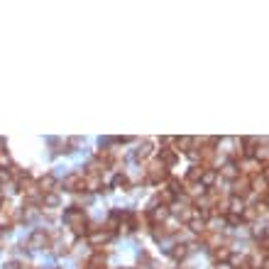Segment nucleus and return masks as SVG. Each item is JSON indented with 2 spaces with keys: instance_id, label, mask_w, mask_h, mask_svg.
<instances>
[{
  "instance_id": "obj_1",
  "label": "nucleus",
  "mask_w": 269,
  "mask_h": 269,
  "mask_svg": "<svg viewBox=\"0 0 269 269\" xmlns=\"http://www.w3.org/2000/svg\"><path fill=\"white\" fill-rule=\"evenodd\" d=\"M64 223L71 228V232H74L76 237H88V232L96 228V225H91V223H88L86 210H83V208H79V206H71V208H66V210H64Z\"/></svg>"
},
{
  "instance_id": "obj_2",
  "label": "nucleus",
  "mask_w": 269,
  "mask_h": 269,
  "mask_svg": "<svg viewBox=\"0 0 269 269\" xmlns=\"http://www.w3.org/2000/svg\"><path fill=\"white\" fill-rule=\"evenodd\" d=\"M54 245V232H49V230H44V228H37L25 242H22V247H27V249H49Z\"/></svg>"
},
{
  "instance_id": "obj_3",
  "label": "nucleus",
  "mask_w": 269,
  "mask_h": 269,
  "mask_svg": "<svg viewBox=\"0 0 269 269\" xmlns=\"http://www.w3.org/2000/svg\"><path fill=\"white\" fill-rule=\"evenodd\" d=\"M171 174H169V169L166 166H162L159 162H154V164H149L147 169H145V184H162V181H166Z\"/></svg>"
},
{
  "instance_id": "obj_4",
  "label": "nucleus",
  "mask_w": 269,
  "mask_h": 269,
  "mask_svg": "<svg viewBox=\"0 0 269 269\" xmlns=\"http://www.w3.org/2000/svg\"><path fill=\"white\" fill-rule=\"evenodd\" d=\"M230 188H232V193L230 196H235V198H247L249 193H252V188H249V176H245V174H240L235 181H230Z\"/></svg>"
},
{
  "instance_id": "obj_5",
  "label": "nucleus",
  "mask_w": 269,
  "mask_h": 269,
  "mask_svg": "<svg viewBox=\"0 0 269 269\" xmlns=\"http://www.w3.org/2000/svg\"><path fill=\"white\" fill-rule=\"evenodd\" d=\"M62 186H64V191H69V193H81V191H86V188H83V174H81V171L69 174V176L62 181Z\"/></svg>"
},
{
  "instance_id": "obj_6",
  "label": "nucleus",
  "mask_w": 269,
  "mask_h": 269,
  "mask_svg": "<svg viewBox=\"0 0 269 269\" xmlns=\"http://www.w3.org/2000/svg\"><path fill=\"white\" fill-rule=\"evenodd\" d=\"M113 240V235L108 232V230H103V228H93L91 232H88V242L93 245V247H103L105 242H110Z\"/></svg>"
},
{
  "instance_id": "obj_7",
  "label": "nucleus",
  "mask_w": 269,
  "mask_h": 269,
  "mask_svg": "<svg viewBox=\"0 0 269 269\" xmlns=\"http://www.w3.org/2000/svg\"><path fill=\"white\" fill-rule=\"evenodd\" d=\"M83 188H86V191H91V193L105 191L103 176H96V174H83Z\"/></svg>"
},
{
  "instance_id": "obj_8",
  "label": "nucleus",
  "mask_w": 269,
  "mask_h": 269,
  "mask_svg": "<svg viewBox=\"0 0 269 269\" xmlns=\"http://www.w3.org/2000/svg\"><path fill=\"white\" fill-rule=\"evenodd\" d=\"M210 257H213L215 264H225V262H230V257H232L230 242H228V245H218V247H213V249H210Z\"/></svg>"
},
{
  "instance_id": "obj_9",
  "label": "nucleus",
  "mask_w": 269,
  "mask_h": 269,
  "mask_svg": "<svg viewBox=\"0 0 269 269\" xmlns=\"http://www.w3.org/2000/svg\"><path fill=\"white\" fill-rule=\"evenodd\" d=\"M152 154H154V142H152V140H145V142L135 149V162H140V164H142V162H149Z\"/></svg>"
},
{
  "instance_id": "obj_10",
  "label": "nucleus",
  "mask_w": 269,
  "mask_h": 269,
  "mask_svg": "<svg viewBox=\"0 0 269 269\" xmlns=\"http://www.w3.org/2000/svg\"><path fill=\"white\" fill-rule=\"evenodd\" d=\"M188 252H191V245H188V242H174L171 249H169V257H171L174 262H184V259L188 257Z\"/></svg>"
},
{
  "instance_id": "obj_11",
  "label": "nucleus",
  "mask_w": 269,
  "mask_h": 269,
  "mask_svg": "<svg viewBox=\"0 0 269 269\" xmlns=\"http://www.w3.org/2000/svg\"><path fill=\"white\" fill-rule=\"evenodd\" d=\"M240 176V166L232 164V162H225L220 169H218V179H225V181H235Z\"/></svg>"
},
{
  "instance_id": "obj_12",
  "label": "nucleus",
  "mask_w": 269,
  "mask_h": 269,
  "mask_svg": "<svg viewBox=\"0 0 269 269\" xmlns=\"http://www.w3.org/2000/svg\"><path fill=\"white\" fill-rule=\"evenodd\" d=\"M57 186H59V181H57V176H54V174H44V176H40V179H37V188H40V193L57 191Z\"/></svg>"
},
{
  "instance_id": "obj_13",
  "label": "nucleus",
  "mask_w": 269,
  "mask_h": 269,
  "mask_svg": "<svg viewBox=\"0 0 269 269\" xmlns=\"http://www.w3.org/2000/svg\"><path fill=\"white\" fill-rule=\"evenodd\" d=\"M249 188H252L254 193H259V198L267 201V174H257V176H252V179H249Z\"/></svg>"
},
{
  "instance_id": "obj_14",
  "label": "nucleus",
  "mask_w": 269,
  "mask_h": 269,
  "mask_svg": "<svg viewBox=\"0 0 269 269\" xmlns=\"http://www.w3.org/2000/svg\"><path fill=\"white\" fill-rule=\"evenodd\" d=\"M149 230H152L154 240H164V237H169V235H176V232H179V228H169L166 223H157V225H152Z\"/></svg>"
},
{
  "instance_id": "obj_15",
  "label": "nucleus",
  "mask_w": 269,
  "mask_h": 269,
  "mask_svg": "<svg viewBox=\"0 0 269 269\" xmlns=\"http://www.w3.org/2000/svg\"><path fill=\"white\" fill-rule=\"evenodd\" d=\"M176 162H179V154H176L174 149H169V147H162V149H159V164H162V166L169 169V166H174Z\"/></svg>"
},
{
  "instance_id": "obj_16",
  "label": "nucleus",
  "mask_w": 269,
  "mask_h": 269,
  "mask_svg": "<svg viewBox=\"0 0 269 269\" xmlns=\"http://www.w3.org/2000/svg\"><path fill=\"white\" fill-rule=\"evenodd\" d=\"M174 152H184V154H191L193 152V137H174Z\"/></svg>"
},
{
  "instance_id": "obj_17",
  "label": "nucleus",
  "mask_w": 269,
  "mask_h": 269,
  "mask_svg": "<svg viewBox=\"0 0 269 269\" xmlns=\"http://www.w3.org/2000/svg\"><path fill=\"white\" fill-rule=\"evenodd\" d=\"M218 181V169L215 166H208V169H203V174H201V186L203 188H213V184Z\"/></svg>"
},
{
  "instance_id": "obj_18",
  "label": "nucleus",
  "mask_w": 269,
  "mask_h": 269,
  "mask_svg": "<svg viewBox=\"0 0 269 269\" xmlns=\"http://www.w3.org/2000/svg\"><path fill=\"white\" fill-rule=\"evenodd\" d=\"M59 203H62V196L57 191H49V193H42L40 208H59Z\"/></svg>"
},
{
  "instance_id": "obj_19",
  "label": "nucleus",
  "mask_w": 269,
  "mask_h": 269,
  "mask_svg": "<svg viewBox=\"0 0 269 269\" xmlns=\"http://www.w3.org/2000/svg\"><path fill=\"white\" fill-rule=\"evenodd\" d=\"M130 186H132V181H130V176H127V174L118 171V174L113 176V188H120V191H130Z\"/></svg>"
},
{
  "instance_id": "obj_20",
  "label": "nucleus",
  "mask_w": 269,
  "mask_h": 269,
  "mask_svg": "<svg viewBox=\"0 0 269 269\" xmlns=\"http://www.w3.org/2000/svg\"><path fill=\"white\" fill-rule=\"evenodd\" d=\"M206 225H208V223H206L203 218H198V215H193V218L186 223V228H188V230H193V232H198V235H201L203 230H208Z\"/></svg>"
},
{
  "instance_id": "obj_21",
  "label": "nucleus",
  "mask_w": 269,
  "mask_h": 269,
  "mask_svg": "<svg viewBox=\"0 0 269 269\" xmlns=\"http://www.w3.org/2000/svg\"><path fill=\"white\" fill-rule=\"evenodd\" d=\"M49 145H52V149H54V154H66V152H71L69 149V145H66V140H62V137H52L49 140Z\"/></svg>"
},
{
  "instance_id": "obj_22",
  "label": "nucleus",
  "mask_w": 269,
  "mask_h": 269,
  "mask_svg": "<svg viewBox=\"0 0 269 269\" xmlns=\"http://www.w3.org/2000/svg\"><path fill=\"white\" fill-rule=\"evenodd\" d=\"M166 188H169V191H171V193L179 198V196H181V179H176V176H169V179H166Z\"/></svg>"
},
{
  "instance_id": "obj_23",
  "label": "nucleus",
  "mask_w": 269,
  "mask_h": 269,
  "mask_svg": "<svg viewBox=\"0 0 269 269\" xmlns=\"http://www.w3.org/2000/svg\"><path fill=\"white\" fill-rule=\"evenodd\" d=\"M240 218H242V223H252V220H257L259 215H257V210H254L252 206H245V210L240 213Z\"/></svg>"
},
{
  "instance_id": "obj_24",
  "label": "nucleus",
  "mask_w": 269,
  "mask_h": 269,
  "mask_svg": "<svg viewBox=\"0 0 269 269\" xmlns=\"http://www.w3.org/2000/svg\"><path fill=\"white\" fill-rule=\"evenodd\" d=\"M52 247H54V254H57V257H64V254L71 252V247H69L66 242H57V245H52Z\"/></svg>"
},
{
  "instance_id": "obj_25",
  "label": "nucleus",
  "mask_w": 269,
  "mask_h": 269,
  "mask_svg": "<svg viewBox=\"0 0 269 269\" xmlns=\"http://www.w3.org/2000/svg\"><path fill=\"white\" fill-rule=\"evenodd\" d=\"M252 208L257 210V215H262V218H267V201H264V198H259V201H257V203H254Z\"/></svg>"
},
{
  "instance_id": "obj_26",
  "label": "nucleus",
  "mask_w": 269,
  "mask_h": 269,
  "mask_svg": "<svg viewBox=\"0 0 269 269\" xmlns=\"http://www.w3.org/2000/svg\"><path fill=\"white\" fill-rule=\"evenodd\" d=\"M225 223H228L230 228H237V225H242V218L235 215V213H228V215H225Z\"/></svg>"
},
{
  "instance_id": "obj_27",
  "label": "nucleus",
  "mask_w": 269,
  "mask_h": 269,
  "mask_svg": "<svg viewBox=\"0 0 269 269\" xmlns=\"http://www.w3.org/2000/svg\"><path fill=\"white\" fill-rule=\"evenodd\" d=\"M154 262H152V257H149V252H142L140 254V269H149Z\"/></svg>"
},
{
  "instance_id": "obj_28",
  "label": "nucleus",
  "mask_w": 269,
  "mask_h": 269,
  "mask_svg": "<svg viewBox=\"0 0 269 269\" xmlns=\"http://www.w3.org/2000/svg\"><path fill=\"white\" fill-rule=\"evenodd\" d=\"M3 269H22V262H18V259H10V262H5V264H3Z\"/></svg>"
},
{
  "instance_id": "obj_29",
  "label": "nucleus",
  "mask_w": 269,
  "mask_h": 269,
  "mask_svg": "<svg viewBox=\"0 0 269 269\" xmlns=\"http://www.w3.org/2000/svg\"><path fill=\"white\" fill-rule=\"evenodd\" d=\"M66 145H69V149H71V147H79V145H81V137H69Z\"/></svg>"
},
{
  "instance_id": "obj_30",
  "label": "nucleus",
  "mask_w": 269,
  "mask_h": 269,
  "mask_svg": "<svg viewBox=\"0 0 269 269\" xmlns=\"http://www.w3.org/2000/svg\"><path fill=\"white\" fill-rule=\"evenodd\" d=\"M252 235H254V237H264V235H267V230H264V228H259V225H254Z\"/></svg>"
},
{
  "instance_id": "obj_31",
  "label": "nucleus",
  "mask_w": 269,
  "mask_h": 269,
  "mask_svg": "<svg viewBox=\"0 0 269 269\" xmlns=\"http://www.w3.org/2000/svg\"><path fill=\"white\" fill-rule=\"evenodd\" d=\"M215 269H232V267H230V264L225 262V264H215Z\"/></svg>"
},
{
  "instance_id": "obj_32",
  "label": "nucleus",
  "mask_w": 269,
  "mask_h": 269,
  "mask_svg": "<svg viewBox=\"0 0 269 269\" xmlns=\"http://www.w3.org/2000/svg\"><path fill=\"white\" fill-rule=\"evenodd\" d=\"M22 269H35V264H30V262H22Z\"/></svg>"
},
{
  "instance_id": "obj_33",
  "label": "nucleus",
  "mask_w": 269,
  "mask_h": 269,
  "mask_svg": "<svg viewBox=\"0 0 269 269\" xmlns=\"http://www.w3.org/2000/svg\"><path fill=\"white\" fill-rule=\"evenodd\" d=\"M54 269H62V267H54Z\"/></svg>"
},
{
  "instance_id": "obj_34",
  "label": "nucleus",
  "mask_w": 269,
  "mask_h": 269,
  "mask_svg": "<svg viewBox=\"0 0 269 269\" xmlns=\"http://www.w3.org/2000/svg\"><path fill=\"white\" fill-rule=\"evenodd\" d=\"M0 188H3V186H0ZM0 196H3V193H0Z\"/></svg>"
}]
</instances>
